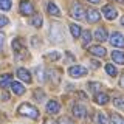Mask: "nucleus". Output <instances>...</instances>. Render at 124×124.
<instances>
[{
	"label": "nucleus",
	"instance_id": "nucleus-5",
	"mask_svg": "<svg viewBox=\"0 0 124 124\" xmlns=\"http://www.w3.org/2000/svg\"><path fill=\"white\" fill-rule=\"evenodd\" d=\"M110 44L113 45V46L123 48V46H124V36H123L121 33H118V31L112 33V36H110Z\"/></svg>",
	"mask_w": 124,
	"mask_h": 124
},
{
	"label": "nucleus",
	"instance_id": "nucleus-19",
	"mask_svg": "<svg viewBox=\"0 0 124 124\" xmlns=\"http://www.w3.org/2000/svg\"><path fill=\"white\" fill-rule=\"evenodd\" d=\"M107 101H108V96L106 95V93H96L95 95V102L99 104V106H104Z\"/></svg>",
	"mask_w": 124,
	"mask_h": 124
},
{
	"label": "nucleus",
	"instance_id": "nucleus-21",
	"mask_svg": "<svg viewBox=\"0 0 124 124\" xmlns=\"http://www.w3.org/2000/svg\"><path fill=\"white\" fill-rule=\"evenodd\" d=\"M42 22H44V19H42L40 14H34L33 19H31V25L36 26V28H40V26H42Z\"/></svg>",
	"mask_w": 124,
	"mask_h": 124
},
{
	"label": "nucleus",
	"instance_id": "nucleus-20",
	"mask_svg": "<svg viewBox=\"0 0 124 124\" xmlns=\"http://www.w3.org/2000/svg\"><path fill=\"white\" fill-rule=\"evenodd\" d=\"M90 53L95 54V56H104L106 54V48L101 45H95V46H90Z\"/></svg>",
	"mask_w": 124,
	"mask_h": 124
},
{
	"label": "nucleus",
	"instance_id": "nucleus-38",
	"mask_svg": "<svg viewBox=\"0 0 124 124\" xmlns=\"http://www.w3.org/2000/svg\"><path fill=\"white\" fill-rule=\"evenodd\" d=\"M87 2H90V3H99L101 0H87Z\"/></svg>",
	"mask_w": 124,
	"mask_h": 124
},
{
	"label": "nucleus",
	"instance_id": "nucleus-41",
	"mask_svg": "<svg viewBox=\"0 0 124 124\" xmlns=\"http://www.w3.org/2000/svg\"><path fill=\"white\" fill-rule=\"evenodd\" d=\"M121 25L124 26V17H121Z\"/></svg>",
	"mask_w": 124,
	"mask_h": 124
},
{
	"label": "nucleus",
	"instance_id": "nucleus-12",
	"mask_svg": "<svg viewBox=\"0 0 124 124\" xmlns=\"http://www.w3.org/2000/svg\"><path fill=\"white\" fill-rule=\"evenodd\" d=\"M99 19H101V14L96 9H88L87 11V20L90 22V23H96Z\"/></svg>",
	"mask_w": 124,
	"mask_h": 124
},
{
	"label": "nucleus",
	"instance_id": "nucleus-29",
	"mask_svg": "<svg viewBox=\"0 0 124 124\" xmlns=\"http://www.w3.org/2000/svg\"><path fill=\"white\" fill-rule=\"evenodd\" d=\"M8 23H9V19H8L6 16H0V28H2V26H6Z\"/></svg>",
	"mask_w": 124,
	"mask_h": 124
},
{
	"label": "nucleus",
	"instance_id": "nucleus-18",
	"mask_svg": "<svg viewBox=\"0 0 124 124\" xmlns=\"http://www.w3.org/2000/svg\"><path fill=\"white\" fill-rule=\"evenodd\" d=\"M46 11H48V14L56 16V17H59V16H61V9H59L56 5H54L53 2H50L48 5H46Z\"/></svg>",
	"mask_w": 124,
	"mask_h": 124
},
{
	"label": "nucleus",
	"instance_id": "nucleus-13",
	"mask_svg": "<svg viewBox=\"0 0 124 124\" xmlns=\"http://www.w3.org/2000/svg\"><path fill=\"white\" fill-rule=\"evenodd\" d=\"M73 115H75L76 118H82L85 115V107L82 104H75V106H73Z\"/></svg>",
	"mask_w": 124,
	"mask_h": 124
},
{
	"label": "nucleus",
	"instance_id": "nucleus-33",
	"mask_svg": "<svg viewBox=\"0 0 124 124\" xmlns=\"http://www.w3.org/2000/svg\"><path fill=\"white\" fill-rule=\"evenodd\" d=\"M34 96H36L37 99H44V92H42V90H36V92H34Z\"/></svg>",
	"mask_w": 124,
	"mask_h": 124
},
{
	"label": "nucleus",
	"instance_id": "nucleus-14",
	"mask_svg": "<svg viewBox=\"0 0 124 124\" xmlns=\"http://www.w3.org/2000/svg\"><path fill=\"white\" fill-rule=\"evenodd\" d=\"M112 59H113L116 64L124 65V53L119 51V50H115V51H112Z\"/></svg>",
	"mask_w": 124,
	"mask_h": 124
},
{
	"label": "nucleus",
	"instance_id": "nucleus-6",
	"mask_svg": "<svg viewBox=\"0 0 124 124\" xmlns=\"http://www.w3.org/2000/svg\"><path fill=\"white\" fill-rule=\"evenodd\" d=\"M20 14H23V16H31V14H34V6H33V3L28 2V0H22V2H20Z\"/></svg>",
	"mask_w": 124,
	"mask_h": 124
},
{
	"label": "nucleus",
	"instance_id": "nucleus-4",
	"mask_svg": "<svg viewBox=\"0 0 124 124\" xmlns=\"http://www.w3.org/2000/svg\"><path fill=\"white\" fill-rule=\"evenodd\" d=\"M70 16L75 17V19H78V20L84 17V8L81 6V3H78V2L73 3L71 8H70Z\"/></svg>",
	"mask_w": 124,
	"mask_h": 124
},
{
	"label": "nucleus",
	"instance_id": "nucleus-23",
	"mask_svg": "<svg viewBox=\"0 0 124 124\" xmlns=\"http://www.w3.org/2000/svg\"><path fill=\"white\" fill-rule=\"evenodd\" d=\"M44 57H45L46 61H57L61 57V53L59 51H51V53H46Z\"/></svg>",
	"mask_w": 124,
	"mask_h": 124
},
{
	"label": "nucleus",
	"instance_id": "nucleus-3",
	"mask_svg": "<svg viewBox=\"0 0 124 124\" xmlns=\"http://www.w3.org/2000/svg\"><path fill=\"white\" fill-rule=\"evenodd\" d=\"M68 75L71 78H82L87 75V68L82 67V65H73V67L68 68Z\"/></svg>",
	"mask_w": 124,
	"mask_h": 124
},
{
	"label": "nucleus",
	"instance_id": "nucleus-1",
	"mask_svg": "<svg viewBox=\"0 0 124 124\" xmlns=\"http://www.w3.org/2000/svg\"><path fill=\"white\" fill-rule=\"evenodd\" d=\"M17 112H19L20 115H23V116H28V118H31V119H37V118H39V110H37L34 106L26 104V102L20 104V106H19V108H17Z\"/></svg>",
	"mask_w": 124,
	"mask_h": 124
},
{
	"label": "nucleus",
	"instance_id": "nucleus-36",
	"mask_svg": "<svg viewBox=\"0 0 124 124\" xmlns=\"http://www.w3.org/2000/svg\"><path fill=\"white\" fill-rule=\"evenodd\" d=\"M90 64H92V67H93V68H99V65H101L98 61H92Z\"/></svg>",
	"mask_w": 124,
	"mask_h": 124
},
{
	"label": "nucleus",
	"instance_id": "nucleus-25",
	"mask_svg": "<svg viewBox=\"0 0 124 124\" xmlns=\"http://www.w3.org/2000/svg\"><path fill=\"white\" fill-rule=\"evenodd\" d=\"M90 40H92V33H90V31H84V33H82V44L88 45Z\"/></svg>",
	"mask_w": 124,
	"mask_h": 124
},
{
	"label": "nucleus",
	"instance_id": "nucleus-2",
	"mask_svg": "<svg viewBox=\"0 0 124 124\" xmlns=\"http://www.w3.org/2000/svg\"><path fill=\"white\" fill-rule=\"evenodd\" d=\"M50 39H51V42L54 44H59L65 39V34H64V30H62V26L59 23H53L51 28H50Z\"/></svg>",
	"mask_w": 124,
	"mask_h": 124
},
{
	"label": "nucleus",
	"instance_id": "nucleus-10",
	"mask_svg": "<svg viewBox=\"0 0 124 124\" xmlns=\"http://www.w3.org/2000/svg\"><path fill=\"white\" fill-rule=\"evenodd\" d=\"M59 110H61V106H59V102H57V101L51 99V101H48V102H46V112H48V113L54 115V113H59Z\"/></svg>",
	"mask_w": 124,
	"mask_h": 124
},
{
	"label": "nucleus",
	"instance_id": "nucleus-9",
	"mask_svg": "<svg viewBox=\"0 0 124 124\" xmlns=\"http://www.w3.org/2000/svg\"><path fill=\"white\" fill-rule=\"evenodd\" d=\"M95 39H96V40H99V42H106V40H108L107 30L102 28V26L96 28V31H95Z\"/></svg>",
	"mask_w": 124,
	"mask_h": 124
},
{
	"label": "nucleus",
	"instance_id": "nucleus-40",
	"mask_svg": "<svg viewBox=\"0 0 124 124\" xmlns=\"http://www.w3.org/2000/svg\"><path fill=\"white\" fill-rule=\"evenodd\" d=\"M45 124H57V123H54V121H46Z\"/></svg>",
	"mask_w": 124,
	"mask_h": 124
},
{
	"label": "nucleus",
	"instance_id": "nucleus-8",
	"mask_svg": "<svg viewBox=\"0 0 124 124\" xmlns=\"http://www.w3.org/2000/svg\"><path fill=\"white\" fill-rule=\"evenodd\" d=\"M13 50L17 56V59H20V53H25V46H23V42L20 37H16L13 40Z\"/></svg>",
	"mask_w": 124,
	"mask_h": 124
},
{
	"label": "nucleus",
	"instance_id": "nucleus-30",
	"mask_svg": "<svg viewBox=\"0 0 124 124\" xmlns=\"http://www.w3.org/2000/svg\"><path fill=\"white\" fill-rule=\"evenodd\" d=\"M37 79L40 81V82H44V81H45V78H44V70H42V68H37Z\"/></svg>",
	"mask_w": 124,
	"mask_h": 124
},
{
	"label": "nucleus",
	"instance_id": "nucleus-15",
	"mask_svg": "<svg viewBox=\"0 0 124 124\" xmlns=\"http://www.w3.org/2000/svg\"><path fill=\"white\" fill-rule=\"evenodd\" d=\"M11 90H13L16 95H23V93H25V87H23L20 82H17V81H13V84H11Z\"/></svg>",
	"mask_w": 124,
	"mask_h": 124
},
{
	"label": "nucleus",
	"instance_id": "nucleus-27",
	"mask_svg": "<svg viewBox=\"0 0 124 124\" xmlns=\"http://www.w3.org/2000/svg\"><path fill=\"white\" fill-rule=\"evenodd\" d=\"M88 88H90V92L96 93V92L101 88V84H99V82H88Z\"/></svg>",
	"mask_w": 124,
	"mask_h": 124
},
{
	"label": "nucleus",
	"instance_id": "nucleus-24",
	"mask_svg": "<svg viewBox=\"0 0 124 124\" xmlns=\"http://www.w3.org/2000/svg\"><path fill=\"white\" fill-rule=\"evenodd\" d=\"M11 6H13L11 0H0V9H2V11H8V9H11Z\"/></svg>",
	"mask_w": 124,
	"mask_h": 124
},
{
	"label": "nucleus",
	"instance_id": "nucleus-7",
	"mask_svg": "<svg viewBox=\"0 0 124 124\" xmlns=\"http://www.w3.org/2000/svg\"><path fill=\"white\" fill-rule=\"evenodd\" d=\"M102 14H104V17L107 19V20H115L116 19V16H118V13H116V9L112 5H106V6H102Z\"/></svg>",
	"mask_w": 124,
	"mask_h": 124
},
{
	"label": "nucleus",
	"instance_id": "nucleus-22",
	"mask_svg": "<svg viewBox=\"0 0 124 124\" xmlns=\"http://www.w3.org/2000/svg\"><path fill=\"white\" fill-rule=\"evenodd\" d=\"M110 119H112V124H124V119L119 113H112Z\"/></svg>",
	"mask_w": 124,
	"mask_h": 124
},
{
	"label": "nucleus",
	"instance_id": "nucleus-28",
	"mask_svg": "<svg viewBox=\"0 0 124 124\" xmlns=\"http://www.w3.org/2000/svg\"><path fill=\"white\" fill-rule=\"evenodd\" d=\"M98 123H99V124H112L110 121H108V118H107L104 113H99V115H98Z\"/></svg>",
	"mask_w": 124,
	"mask_h": 124
},
{
	"label": "nucleus",
	"instance_id": "nucleus-16",
	"mask_svg": "<svg viewBox=\"0 0 124 124\" xmlns=\"http://www.w3.org/2000/svg\"><path fill=\"white\" fill-rule=\"evenodd\" d=\"M13 84V76L11 75H3L0 76V88H6L8 85Z\"/></svg>",
	"mask_w": 124,
	"mask_h": 124
},
{
	"label": "nucleus",
	"instance_id": "nucleus-32",
	"mask_svg": "<svg viewBox=\"0 0 124 124\" xmlns=\"http://www.w3.org/2000/svg\"><path fill=\"white\" fill-rule=\"evenodd\" d=\"M3 44H5V34L0 33V53H2V50H3Z\"/></svg>",
	"mask_w": 124,
	"mask_h": 124
},
{
	"label": "nucleus",
	"instance_id": "nucleus-34",
	"mask_svg": "<svg viewBox=\"0 0 124 124\" xmlns=\"http://www.w3.org/2000/svg\"><path fill=\"white\" fill-rule=\"evenodd\" d=\"M31 44H33V46H39L40 40H37V37H31Z\"/></svg>",
	"mask_w": 124,
	"mask_h": 124
},
{
	"label": "nucleus",
	"instance_id": "nucleus-17",
	"mask_svg": "<svg viewBox=\"0 0 124 124\" xmlns=\"http://www.w3.org/2000/svg\"><path fill=\"white\" fill-rule=\"evenodd\" d=\"M70 33H71V36L75 39H78L82 34V30H81V26L78 23H70Z\"/></svg>",
	"mask_w": 124,
	"mask_h": 124
},
{
	"label": "nucleus",
	"instance_id": "nucleus-11",
	"mask_svg": "<svg viewBox=\"0 0 124 124\" xmlns=\"http://www.w3.org/2000/svg\"><path fill=\"white\" fill-rule=\"evenodd\" d=\"M17 76H19V79H22L23 82H26V84L31 82V75L26 68H17Z\"/></svg>",
	"mask_w": 124,
	"mask_h": 124
},
{
	"label": "nucleus",
	"instance_id": "nucleus-35",
	"mask_svg": "<svg viewBox=\"0 0 124 124\" xmlns=\"http://www.w3.org/2000/svg\"><path fill=\"white\" fill-rule=\"evenodd\" d=\"M59 124H73V123L70 121L68 118H61V119H59Z\"/></svg>",
	"mask_w": 124,
	"mask_h": 124
},
{
	"label": "nucleus",
	"instance_id": "nucleus-42",
	"mask_svg": "<svg viewBox=\"0 0 124 124\" xmlns=\"http://www.w3.org/2000/svg\"><path fill=\"white\" fill-rule=\"evenodd\" d=\"M115 2H124V0H115Z\"/></svg>",
	"mask_w": 124,
	"mask_h": 124
},
{
	"label": "nucleus",
	"instance_id": "nucleus-31",
	"mask_svg": "<svg viewBox=\"0 0 124 124\" xmlns=\"http://www.w3.org/2000/svg\"><path fill=\"white\" fill-rule=\"evenodd\" d=\"M115 106L116 107H124V99L123 98H116L115 99Z\"/></svg>",
	"mask_w": 124,
	"mask_h": 124
},
{
	"label": "nucleus",
	"instance_id": "nucleus-39",
	"mask_svg": "<svg viewBox=\"0 0 124 124\" xmlns=\"http://www.w3.org/2000/svg\"><path fill=\"white\" fill-rule=\"evenodd\" d=\"M119 84H121V87H124V76L121 78V81H119Z\"/></svg>",
	"mask_w": 124,
	"mask_h": 124
},
{
	"label": "nucleus",
	"instance_id": "nucleus-37",
	"mask_svg": "<svg viewBox=\"0 0 124 124\" xmlns=\"http://www.w3.org/2000/svg\"><path fill=\"white\" fill-rule=\"evenodd\" d=\"M2 99L3 101H8V99H9V95H8V93H2Z\"/></svg>",
	"mask_w": 124,
	"mask_h": 124
},
{
	"label": "nucleus",
	"instance_id": "nucleus-26",
	"mask_svg": "<svg viewBox=\"0 0 124 124\" xmlns=\"http://www.w3.org/2000/svg\"><path fill=\"white\" fill-rule=\"evenodd\" d=\"M106 71H107L108 76H116V68H115L112 64H107V65H106Z\"/></svg>",
	"mask_w": 124,
	"mask_h": 124
}]
</instances>
